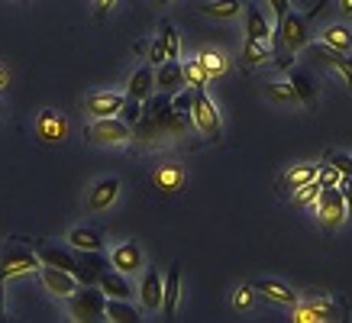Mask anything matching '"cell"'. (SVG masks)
<instances>
[{"label": "cell", "instance_id": "1", "mask_svg": "<svg viewBox=\"0 0 352 323\" xmlns=\"http://www.w3.org/2000/svg\"><path fill=\"white\" fill-rule=\"evenodd\" d=\"M310 20L314 16H300V13H294V10H288L281 20H278V30L272 32V58L275 55H281V52H300L304 45L310 43Z\"/></svg>", "mask_w": 352, "mask_h": 323}, {"label": "cell", "instance_id": "2", "mask_svg": "<svg viewBox=\"0 0 352 323\" xmlns=\"http://www.w3.org/2000/svg\"><path fill=\"white\" fill-rule=\"evenodd\" d=\"M191 123L197 126L204 140H220L223 136V123H220V113H217L214 100L204 94V87H194V100H191Z\"/></svg>", "mask_w": 352, "mask_h": 323}, {"label": "cell", "instance_id": "3", "mask_svg": "<svg viewBox=\"0 0 352 323\" xmlns=\"http://www.w3.org/2000/svg\"><path fill=\"white\" fill-rule=\"evenodd\" d=\"M317 216H320L323 230H340L346 223V214H349V197L340 191V188H320V197H317Z\"/></svg>", "mask_w": 352, "mask_h": 323}, {"label": "cell", "instance_id": "4", "mask_svg": "<svg viewBox=\"0 0 352 323\" xmlns=\"http://www.w3.org/2000/svg\"><path fill=\"white\" fill-rule=\"evenodd\" d=\"M342 317H346V304L330 301V298H310L307 304H294V307H291V320L294 323L342 320Z\"/></svg>", "mask_w": 352, "mask_h": 323}, {"label": "cell", "instance_id": "5", "mask_svg": "<svg viewBox=\"0 0 352 323\" xmlns=\"http://www.w3.org/2000/svg\"><path fill=\"white\" fill-rule=\"evenodd\" d=\"M104 304L107 298L100 294V291H78V294H68V313H72V320L78 323H97V320H107V313H104Z\"/></svg>", "mask_w": 352, "mask_h": 323}, {"label": "cell", "instance_id": "6", "mask_svg": "<svg viewBox=\"0 0 352 323\" xmlns=\"http://www.w3.org/2000/svg\"><path fill=\"white\" fill-rule=\"evenodd\" d=\"M87 140L97 142V146H123V142L133 140V129L120 117H97L87 129Z\"/></svg>", "mask_w": 352, "mask_h": 323}, {"label": "cell", "instance_id": "7", "mask_svg": "<svg viewBox=\"0 0 352 323\" xmlns=\"http://www.w3.org/2000/svg\"><path fill=\"white\" fill-rule=\"evenodd\" d=\"M39 262L43 265H55V269L68 271V275H75L78 281H85V285H91V281H97V271H91L87 265H81L72 252H65V249H55V246H39Z\"/></svg>", "mask_w": 352, "mask_h": 323}, {"label": "cell", "instance_id": "8", "mask_svg": "<svg viewBox=\"0 0 352 323\" xmlns=\"http://www.w3.org/2000/svg\"><path fill=\"white\" fill-rule=\"evenodd\" d=\"M39 269V256L23 246H10L0 252V278H16V275H30Z\"/></svg>", "mask_w": 352, "mask_h": 323}, {"label": "cell", "instance_id": "9", "mask_svg": "<svg viewBox=\"0 0 352 323\" xmlns=\"http://www.w3.org/2000/svg\"><path fill=\"white\" fill-rule=\"evenodd\" d=\"M36 136L45 142V146H58V142L68 136V120L58 113V110H43L36 117Z\"/></svg>", "mask_w": 352, "mask_h": 323}, {"label": "cell", "instance_id": "10", "mask_svg": "<svg viewBox=\"0 0 352 323\" xmlns=\"http://www.w3.org/2000/svg\"><path fill=\"white\" fill-rule=\"evenodd\" d=\"M123 104H126V97L123 94H113V91H100V94H91L85 97V113H91V117H117L120 110H123Z\"/></svg>", "mask_w": 352, "mask_h": 323}, {"label": "cell", "instance_id": "11", "mask_svg": "<svg viewBox=\"0 0 352 323\" xmlns=\"http://www.w3.org/2000/svg\"><path fill=\"white\" fill-rule=\"evenodd\" d=\"M178 301H182V269L171 265L165 281H162V317H175Z\"/></svg>", "mask_w": 352, "mask_h": 323}, {"label": "cell", "instance_id": "12", "mask_svg": "<svg viewBox=\"0 0 352 323\" xmlns=\"http://www.w3.org/2000/svg\"><path fill=\"white\" fill-rule=\"evenodd\" d=\"M39 275H43L45 291H52V294H58V298H68V294H75V291H78V278H75V275L55 269V265H43V269H39Z\"/></svg>", "mask_w": 352, "mask_h": 323}, {"label": "cell", "instance_id": "13", "mask_svg": "<svg viewBox=\"0 0 352 323\" xmlns=\"http://www.w3.org/2000/svg\"><path fill=\"white\" fill-rule=\"evenodd\" d=\"M117 197H120V178H104V181H97L94 188H91V194H87V210L100 214V210H107Z\"/></svg>", "mask_w": 352, "mask_h": 323}, {"label": "cell", "instance_id": "14", "mask_svg": "<svg viewBox=\"0 0 352 323\" xmlns=\"http://www.w3.org/2000/svg\"><path fill=\"white\" fill-rule=\"evenodd\" d=\"M155 87H159L162 94H178L184 87V71H182V62H171V58H165V62L159 65V71H155Z\"/></svg>", "mask_w": 352, "mask_h": 323}, {"label": "cell", "instance_id": "15", "mask_svg": "<svg viewBox=\"0 0 352 323\" xmlns=\"http://www.w3.org/2000/svg\"><path fill=\"white\" fill-rule=\"evenodd\" d=\"M184 165L182 162H165L162 168H155V175H152V181H155V188H162V191H168V194H175V191H182L184 188Z\"/></svg>", "mask_w": 352, "mask_h": 323}, {"label": "cell", "instance_id": "16", "mask_svg": "<svg viewBox=\"0 0 352 323\" xmlns=\"http://www.w3.org/2000/svg\"><path fill=\"white\" fill-rule=\"evenodd\" d=\"M252 288L258 291V294H265L268 301H275V304H285V307H294L298 304V294L285 285V281H275V278H258Z\"/></svg>", "mask_w": 352, "mask_h": 323}, {"label": "cell", "instance_id": "17", "mask_svg": "<svg viewBox=\"0 0 352 323\" xmlns=\"http://www.w3.org/2000/svg\"><path fill=\"white\" fill-rule=\"evenodd\" d=\"M110 265L117 271H123V275H129V271L142 269V252H139L136 243H123V246H117L110 252Z\"/></svg>", "mask_w": 352, "mask_h": 323}, {"label": "cell", "instance_id": "18", "mask_svg": "<svg viewBox=\"0 0 352 323\" xmlns=\"http://www.w3.org/2000/svg\"><path fill=\"white\" fill-rule=\"evenodd\" d=\"M97 281H100V291H104L107 298H120V301H129V298H133V288H129V281L123 278V271L104 269L97 275Z\"/></svg>", "mask_w": 352, "mask_h": 323}, {"label": "cell", "instance_id": "19", "mask_svg": "<svg viewBox=\"0 0 352 323\" xmlns=\"http://www.w3.org/2000/svg\"><path fill=\"white\" fill-rule=\"evenodd\" d=\"M139 298H142V307H146V311H162V275L155 269H149L142 275Z\"/></svg>", "mask_w": 352, "mask_h": 323}, {"label": "cell", "instance_id": "20", "mask_svg": "<svg viewBox=\"0 0 352 323\" xmlns=\"http://www.w3.org/2000/svg\"><path fill=\"white\" fill-rule=\"evenodd\" d=\"M310 52L317 55L320 62H327L330 68H336V71L346 78V85H349V91H352V58H346V52H336L330 45H314Z\"/></svg>", "mask_w": 352, "mask_h": 323}, {"label": "cell", "instance_id": "21", "mask_svg": "<svg viewBox=\"0 0 352 323\" xmlns=\"http://www.w3.org/2000/svg\"><path fill=\"white\" fill-rule=\"evenodd\" d=\"M68 243H72L78 252H104V233H100V230H91V226L72 230Z\"/></svg>", "mask_w": 352, "mask_h": 323}, {"label": "cell", "instance_id": "22", "mask_svg": "<svg viewBox=\"0 0 352 323\" xmlns=\"http://www.w3.org/2000/svg\"><path fill=\"white\" fill-rule=\"evenodd\" d=\"M152 87H155V71L146 65V68H139L136 75L129 78L126 97H133V100H146V97L152 94Z\"/></svg>", "mask_w": 352, "mask_h": 323}, {"label": "cell", "instance_id": "23", "mask_svg": "<svg viewBox=\"0 0 352 323\" xmlns=\"http://www.w3.org/2000/svg\"><path fill=\"white\" fill-rule=\"evenodd\" d=\"M245 39H262V43H272V26L265 23L258 7H249L245 10Z\"/></svg>", "mask_w": 352, "mask_h": 323}, {"label": "cell", "instance_id": "24", "mask_svg": "<svg viewBox=\"0 0 352 323\" xmlns=\"http://www.w3.org/2000/svg\"><path fill=\"white\" fill-rule=\"evenodd\" d=\"M291 85H294V91H298L300 104H307V107L317 104V85H314V78H310L307 71H291Z\"/></svg>", "mask_w": 352, "mask_h": 323}, {"label": "cell", "instance_id": "25", "mask_svg": "<svg viewBox=\"0 0 352 323\" xmlns=\"http://www.w3.org/2000/svg\"><path fill=\"white\" fill-rule=\"evenodd\" d=\"M197 58H201V65H204V71H207V78H223L226 68H230V62H226V55L220 52V49H204Z\"/></svg>", "mask_w": 352, "mask_h": 323}, {"label": "cell", "instance_id": "26", "mask_svg": "<svg viewBox=\"0 0 352 323\" xmlns=\"http://www.w3.org/2000/svg\"><path fill=\"white\" fill-rule=\"evenodd\" d=\"M317 178V165H310V162H300V165H294L285 178H281V188H291V191H298L300 184H307Z\"/></svg>", "mask_w": 352, "mask_h": 323}, {"label": "cell", "instance_id": "27", "mask_svg": "<svg viewBox=\"0 0 352 323\" xmlns=\"http://www.w3.org/2000/svg\"><path fill=\"white\" fill-rule=\"evenodd\" d=\"M104 313H107V320H113V323H136L139 320V313L133 311L126 301H120V298H110V301L104 304Z\"/></svg>", "mask_w": 352, "mask_h": 323}, {"label": "cell", "instance_id": "28", "mask_svg": "<svg viewBox=\"0 0 352 323\" xmlns=\"http://www.w3.org/2000/svg\"><path fill=\"white\" fill-rule=\"evenodd\" d=\"M272 58V43H262V39H245L243 45V65H258Z\"/></svg>", "mask_w": 352, "mask_h": 323}, {"label": "cell", "instance_id": "29", "mask_svg": "<svg viewBox=\"0 0 352 323\" xmlns=\"http://www.w3.org/2000/svg\"><path fill=\"white\" fill-rule=\"evenodd\" d=\"M323 45H330L336 52H349L352 49V32L346 26H330V30H323Z\"/></svg>", "mask_w": 352, "mask_h": 323}, {"label": "cell", "instance_id": "30", "mask_svg": "<svg viewBox=\"0 0 352 323\" xmlns=\"http://www.w3.org/2000/svg\"><path fill=\"white\" fill-rule=\"evenodd\" d=\"M204 13L217 16V20H233L239 16V0H210V3H204Z\"/></svg>", "mask_w": 352, "mask_h": 323}, {"label": "cell", "instance_id": "31", "mask_svg": "<svg viewBox=\"0 0 352 323\" xmlns=\"http://www.w3.org/2000/svg\"><path fill=\"white\" fill-rule=\"evenodd\" d=\"M182 71H184V85H191V87H207V71H204V65L201 58H188V62L182 65Z\"/></svg>", "mask_w": 352, "mask_h": 323}, {"label": "cell", "instance_id": "32", "mask_svg": "<svg viewBox=\"0 0 352 323\" xmlns=\"http://www.w3.org/2000/svg\"><path fill=\"white\" fill-rule=\"evenodd\" d=\"M265 100H272V104H298V91H294V85H265Z\"/></svg>", "mask_w": 352, "mask_h": 323}, {"label": "cell", "instance_id": "33", "mask_svg": "<svg viewBox=\"0 0 352 323\" xmlns=\"http://www.w3.org/2000/svg\"><path fill=\"white\" fill-rule=\"evenodd\" d=\"M162 39H165V58L178 62L182 58V39H178V32H175V26L168 20L162 23Z\"/></svg>", "mask_w": 352, "mask_h": 323}, {"label": "cell", "instance_id": "34", "mask_svg": "<svg viewBox=\"0 0 352 323\" xmlns=\"http://www.w3.org/2000/svg\"><path fill=\"white\" fill-rule=\"evenodd\" d=\"M323 162H330L333 168L342 175V178H352V159L346 155V152H336V149H330L327 155H323Z\"/></svg>", "mask_w": 352, "mask_h": 323}, {"label": "cell", "instance_id": "35", "mask_svg": "<svg viewBox=\"0 0 352 323\" xmlns=\"http://www.w3.org/2000/svg\"><path fill=\"white\" fill-rule=\"evenodd\" d=\"M317 197H320V181H317V178L307 181V184H300L298 194H294V201H298V204H317Z\"/></svg>", "mask_w": 352, "mask_h": 323}, {"label": "cell", "instance_id": "36", "mask_svg": "<svg viewBox=\"0 0 352 323\" xmlns=\"http://www.w3.org/2000/svg\"><path fill=\"white\" fill-rule=\"evenodd\" d=\"M317 181H320V188H340V181H342V175L333 168L330 162H323L320 168H317Z\"/></svg>", "mask_w": 352, "mask_h": 323}, {"label": "cell", "instance_id": "37", "mask_svg": "<svg viewBox=\"0 0 352 323\" xmlns=\"http://www.w3.org/2000/svg\"><path fill=\"white\" fill-rule=\"evenodd\" d=\"M123 117L120 120H126L129 126H136L139 117H142V100H133V97H126V104H123V110H120Z\"/></svg>", "mask_w": 352, "mask_h": 323}, {"label": "cell", "instance_id": "38", "mask_svg": "<svg viewBox=\"0 0 352 323\" xmlns=\"http://www.w3.org/2000/svg\"><path fill=\"white\" fill-rule=\"evenodd\" d=\"M191 100H194V87H188V91H178V94H171V107L178 110V113H191Z\"/></svg>", "mask_w": 352, "mask_h": 323}, {"label": "cell", "instance_id": "39", "mask_svg": "<svg viewBox=\"0 0 352 323\" xmlns=\"http://www.w3.org/2000/svg\"><path fill=\"white\" fill-rule=\"evenodd\" d=\"M252 294H256V288L252 285H243V288L233 294V307L236 311H249L252 307Z\"/></svg>", "mask_w": 352, "mask_h": 323}, {"label": "cell", "instance_id": "40", "mask_svg": "<svg viewBox=\"0 0 352 323\" xmlns=\"http://www.w3.org/2000/svg\"><path fill=\"white\" fill-rule=\"evenodd\" d=\"M165 62V39H155V43L149 45V65H162Z\"/></svg>", "mask_w": 352, "mask_h": 323}, {"label": "cell", "instance_id": "41", "mask_svg": "<svg viewBox=\"0 0 352 323\" xmlns=\"http://www.w3.org/2000/svg\"><path fill=\"white\" fill-rule=\"evenodd\" d=\"M113 3H117V0H94V16L97 20H107V13L113 10Z\"/></svg>", "mask_w": 352, "mask_h": 323}, {"label": "cell", "instance_id": "42", "mask_svg": "<svg viewBox=\"0 0 352 323\" xmlns=\"http://www.w3.org/2000/svg\"><path fill=\"white\" fill-rule=\"evenodd\" d=\"M268 7L275 10V16H278V20H281V16H285V13L291 10V3H288V0H268Z\"/></svg>", "mask_w": 352, "mask_h": 323}, {"label": "cell", "instance_id": "43", "mask_svg": "<svg viewBox=\"0 0 352 323\" xmlns=\"http://www.w3.org/2000/svg\"><path fill=\"white\" fill-rule=\"evenodd\" d=\"M3 313H7V291H3V278H0V320H3Z\"/></svg>", "mask_w": 352, "mask_h": 323}, {"label": "cell", "instance_id": "44", "mask_svg": "<svg viewBox=\"0 0 352 323\" xmlns=\"http://www.w3.org/2000/svg\"><path fill=\"white\" fill-rule=\"evenodd\" d=\"M340 7H342V13H346V16H352V0H340Z\"/></svg>", "mask_w": 352, "mask_h": 323}, {"label": "cell", "instance_id": "45", "mask_svg": "<svg viewBox=\"0 0 352 323\" xmlns=\"http://www.w3.org/2000/svg\"><path fill=\"white\" fill-rule=\"evenodd\" d=\"M155 3H159V7H168V3H171V0H155Z\"/></svg>", "mask_w": 352, "mask_h": 323}, {"label": "cell", "instance_id": "46", "mask_svg": "<svg viewBox=\"0 0 352 323\" xmlns=\"http://www.w3.org/2000/svg\"><path fill=\"white\" fill-rule=\"evenodd\" d=\"M0 113H3V104H0Z\"/></svg>", "mask_w": 352, "mask_h": 323}, {"label": "cell", "instance_id": "47", "mask_svg": "<svg viewBox=\"0 0 352 323\" xmlns=\"http://www.w3.org/2000/svg\"><path fill=\"white\" fill-rule=\"evenodd\" d=\"M349 204H352V194H349Z\"/></svg>", "mask_w": 352, "mask_h": 323}]
</instances>
